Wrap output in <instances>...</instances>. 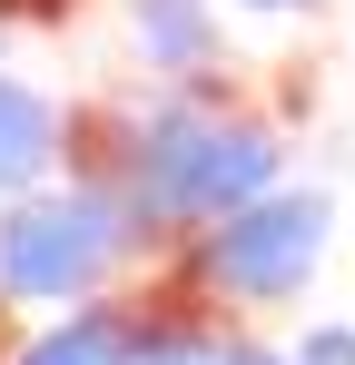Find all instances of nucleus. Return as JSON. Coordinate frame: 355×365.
Listing matches in <instances>:
<instances>
[{
	"label": "nucleus",
	"instance_id": "f257e3e1",
	"mask_svg": "<svg viewBox=\"0 0 355 365\" xmlns=\"http://www.w3.org/2000/svg\"><path fill=\"white\" fill-rule=\"evenodd\" d=\"M79 168L138 207L148 247H187L217 217H237L247 197L287 187V138L247 109H217L207 89H168L158 109L118 119L109 148H79Z\"/></svg>",
	"mask_w": 355,
	"mask_h": 365
},
{
	"label": "nucleus",
	"instance_id": "f03ea898",
	"mask_svg": "<svg viewBox=\"0 0 355 365\" xmlns=\"http://www.w3.org/2000/svg\"><path fill=\"white\" fill-rule=\"evenodd\" d=\"M138 257H148L138 207L89 168H69V178L0 207V306H89Z\"/></svg>",
	"mask_w": 355,
	"mask_h": 365
},
{
	"label": "nucleus",
	"instance_id": "7ed1b4c3",
	"mask_svg": "<svg viewBox=\"0 0 355 365\" xmlns=\"http://www.w3.org/2000/svg\"><path fill=\"white\" fill-rule=\"evenodd\" d=\"M326 247H336V197L326 187H267L237 217H217L207 237H187L178 267H187L197 297L227 306V316H277V306H296L316 287Z\"/></svg>",
	"mask_w": 355,
	"mask_h": 365
},
{
	"label": "nucleus",
	"instance_id": "20e7f679",
	"mask_svg": "<svg viewBox=\"0 0 355 365\" xmlns=\"http://www.w3.org/2000/svg\"><path fill=\"white\" fill-rule=\"evenodd\" d=\"M178 306H138V297H89V306H59L50 326H30L20 346H10V365H158V346H168Z\"/></svg>",
	"mask_w": 355,
	"mask_h": 365
},
{
	"label": "nucleus",
	"instance_id": "39448f33",
	"mask_svg": "<svg viewBox=\"0 0 355 365\" xmlns=\"http://www.w3.org/2000/svg\"><path fill=\"white\" fill-rule=\"evenodd\" d=\"M69 168H79V119L40 79L0 69V207L30 197V187H50V178H69Z\"/></svg>",
	"mask_w": 355,
	"mask_h": 365
},
{
	"label": "nucleus",
	"instance_id": "423d86ee",
	"mask_svg": "<svg viewBox=\"0 0 355 365\" xmlns=\"http://www.w3.org/2000/svg\"><path fill=\"white\" fill-rule=\"evenodd\" d=\"M128 50L168 89H207L217 79V0H128Z\"/></svg>",
	"mask_w": 355,
	"mask_h": 365
},
{
	"label": "nucleus",
	"instance_id": "0eeeda50",
	"mask_svg": "<svg viewBox=\"0 0 355 365\" xmlns=\"http://www.w3.org/2000/svg\"><path fill=\"white\" fill-rule=\"evenodd\" d=\"M287 365H355V316H306L287 336Z\"/></svg>",
	"mask_w": 355,
	"mask_h": 365
},
{
	"label": "nucleus",
	"instance_id": "6e6552de",
	"mask_svg": "<svg viewBox=\"0 0 355 365\" xmlns=\"http://www.w3.org/2000/svg\"><path fill=\"white\" fill-rule=\"evenodd\" d=\"M227 10H257V20H287V10H316V0H227Z\"/></svg>",
	"mask_w": 355,
	"mask_h": 365
}]
</instances>
